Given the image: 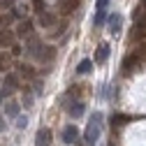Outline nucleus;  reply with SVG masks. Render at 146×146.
<instances>
[{"mask_svg": "<svg viewBox=\"0 0 146 146\" xmlns=\"http://www.w3.org/2000/svg\"><path fill=\"white\" fill-rule=\"evenodd\" d=\"M12 3H14V0H0V7H9Z\"/></svg>", "mask_w": 146, "mask_h": 146, "instance_id": "obj_24", "label": "nucleus"}, {"mask_svg": "<svg viewBox=\"0 0 146 146\" xmlns=\"http://www.w3.org/2000/svg\"><path fill=\"white\" fill-rule=\"evenodd\" d=\"M37 21H40L42 28H51V26H56V14H51V12L44 9V12L40 14V19H37Z\"/></svg>", "mask_w": 146, "mask_h": 146, "instance_id": "obj_5", "label": "nucleus"}, {"mask_svg": "<svg viewBox=\"0 0 146 146\" xmlns=\"http://www.w3.org/2000/svg\"><path fill=\"white\" fill-rule=\"evenodd\" d=\"M26 51H28V56H37V60H42V63H49L53 56H56V49H53V46H42L35 37L28 42Z\"/></svg>", "mask_w": 146, "mask_h": 146, "instance_id": "obj_1", "label": "nucleus"}, {"mask_svg": "<svg viewBox=\"0 0 146 146\" xmlns=\"http://www.w3.org/2000/svg\"><path fill=\"white\" fill-rule=\"evenodd\" d=\"M104 21H107V12H95V26L100 28Z\"/></svg>", "mask_w": 146, "mask_h": 146, "instance_id": "obj_14", "label": "nucleus"}, {"mask_svg": "<svg viewBox=\"0 0 146 146\" xmlns=\"http://www.w3.org/2000/svg\"><path fill=\"white\" fill-rule=\"evenodd\" d=\"M132 65H137V58H135V56H130V58L125 60V72H130V70H132Z\"/></svg>", "mask_w": 146, "mask_h": 146, "instance_id": "obj_18", "label": "nucleus"}, {"mask_svg": "<svg viewBox=\"0 0 146 146\" xmlns=\"http://www.w3.org/2000/svg\"><path fill=\"white\" fill-rule=\"evenodd\" d=\"M107 5H109V0H98L95 3V12H107Z\"/></svg>", "mask_w": 146, "mask_h": 146, "instance_id": "obj_15", "label": "nucleus"}, {"mask_svg": "<svg viewBox=\"0 0 146 146\" xmlns=\"http://www.w3.org/2000/svg\"><path fill=\"white\" fill-rule=\"evenodd\" d=\"M12 19H14V14H3V16H0V26H7Z\"/></svg>", "mask_w": 146, "mask_h": 146, "instance_id": "obj_19", "label": "nucleus"}, {"mask_svg": "<svg viewBox=\"0 0 146 146\" xmlns=\"http://www.w3.org/2000/svg\"><path fill=\"white\" fill-rule=\"evenodd\" d=\"M33 86H35V95H42V93H44V84H42L40 79H37V81H35Z\"/></svg>", "mask_w": 146, "mask_h": 146, "instance_id": "obj_17", "label": "nucleus"}, {"mask_svg": "<svg viewBox=\"0 0 146 146\" xmlns=\"http://www.w3.org/2000/svg\"><path fill=\"white\" fill-rule=\"evenodd\" d=\"M7 116H9V118H16V116H19V104H16V102H9V104H7Z\"/></svg>", "mask_w": 146, "mask_h": 146, "instance_id": "obj_13", "label": "nucleus"}, {"mask_svg": "<svg viewBox=\"0 0 146 146\" xmlns=\"http://www.w3.org/2000/svg\"><path fill=\"white\" fill-rule=\"evenodd\" d=\"M30 33H33V21L23 19L19 23V28H16V35H19V37H30Z\"/></svg>", "mask_w": 146, "mask_h": 146, "instance_id": "obj_6", "label": "nucleus"}, {"mask_svg": "<svg viewBox=\"0 0 146 146\" xmlns=\"http://www.w3.org/2000/svg\"><path fill=\"white\" fill-rule=\"evenodd\" d=\"M0 102H3V93H0Z\"/></svg>", "mask_w": 146, "mask_h": 146, "instance_id": "obj_26", "label": "nucleus"}, {"mask_svg": "<svg viewBox=\"0 0 146 146\" xmlns=\"http://www.w3.org/2000/svg\"><path fill=\"white\" fill-rule=\"evenodd\" d=\"M67 111H70V116H72V118H79V116L86 111V107H84V102H79V100H77V102H72V107H67Z\"/></svg>", "mask_w": 146, "mask_h": 146, "instance_id": "obj_9", "label": "nucleus"}, {"mask_svg": "<svg viewBox=\"0 0 146 146\" xmlns=\"http://www.w3.org/2000/svg\"><path fill=\"white\" fill-rule=\"evenodd\" d=\"M21 74H26V77H33L35 72H33V67H30V65H23V67H21Z\"/></svg>", "mask_w": 146, "mask_h": 146, "instance_id": "obj_20", "label": "nucleus"}, {"mask_svg": "<svg viewBox=\"0 0 146 146\" xmlns=\"http://www.w3.org/2000/svg\"><path fill=\"white\" fill-rule=\"evenodd\" d=\"M51 144V130L49 127H40L35 135V146H49Z\"/></svg>", "mask_w": 146, "mask_h": 146, "instance_id": "obj_3", "label": "nucleus"}, {"mask_svg": "<svg viewBox=\"0 0 146 146\" xmlns=\"http://www.w3.org/2000/svg\"><path fill=\"white\" fill-rule=\"evenodd\" d=\"M35 9H37V14L44 12V0H35Z\"/></svg>", "mask_w": 146, "mask_h": 146, "instance_id": "obj_21", "label": "nucleus"}, {"mask_svg": "<svg viewBox=\"0 0 146 146\" xmlns=\"http://www.w3.org/2000/svg\"><path fill=\"white\" fill-rule=\"evenodd\" d=\"M23 102H26L23 107H33V95L28 93V90H26V98H23Z\"/></svg>", "mask_w": 146, "mask_h": 146, "instance_id": "obj_23", "label": "nucleus"}, {"mask_svg": "<svg viewBox=\"0 0 146 146\" xmlns=\"http://www.w3.org/2000/svg\"><path fill=\"white\" fill-rule=\"evenodd\" d=\"M26 125H28V118L26 116H16V127H19V130H23Z\"/></svg>", "mask_w": 146, "mask_h": 146, "instance_id": "obj_16", "label": "nucleus"}, {"mask_svg": "<svg viewBox=\"0 0 146 146\" xmlns=\"http://www.w3.org/2000/svg\"><path fill=\"white\" fill-rule=\"evenodd\" d=\"M109 51H111V46H109L107 42H104V44H100V46H98V51H95V63H104V60L109 58Z\"/></svg>", "mask_w": 146, "mask_h": 146, "instance_id": "obj_7", "label": "nucleus"}, {"mask_svg": "<svg viewBox=\"0 0 146 146\" xmlns=\"http://www.w3.org/2000/svg\"><path fill=\"white\" fill-rule=\"evenodd\" d=\"M0 130H3V118H0Z\"/></svg>", "mask_w": 146, "mask_h": 146, "instance_id": "obj_25", "label": "nucleus"}, {"mask_svg": "<svg viewBox=\"0 0 146 146\" xmlns=\"http://www.w3.org/2000/svg\"><path fill=\"white\" fill-rule=\"evenodd\" d=\"M79 137V130H77V125H65L63 127V144H72V141H77Z\"/></svg>", "mask_w": 146, "mask_h": 146, "instance_id": "obj_4", "label": "nucleus"}, {"mask_svg": "<svg viewBox=\"0 0 146 146\" xmlns=\"http://www.w3.org/2000/svg\"><path fill=\"white\" fill-rule=\"evenodd\" d=\"M100 123H102V114H100V111H93V114H90V118H88L86 135H84V139H86L88 146H95V144H98V137H100Z\"/></svg>", "mask_w": 146, "mask_h": 146, "instance_id": "obj_2", "label": "nucleus"}, {"mask_svg": "<svg viewBox=\"0 0 146 146\" xmlns=\"http://www.w3.org/2000/svg\"><path fill=\"white\" fill-rule=\"evenodd\" d=\"M14 42V33L12 30H0V44L3 46H9Z\"/></svg>", "mask_w": 146, "mask_h": 146, "instance_id": "obj_10", "label": "nucleus"}, {"mask_svg": "<svg viewBox=\"0 0 146 146\" xmlns=\"http://www.w3.org/2000/svg\"><path fill=\"white\" fill-rule=\"evenodd\" d=\"M90 67H93V63H90L88 58H84V60L79 63V67H77V74H88Z\"/></svg>", "mask_w": 146, "mask_h": 146, "instance_id": "obj_11", "label": "nucleus"}, {"mask_svg": "<svg viewBox=\"0 0 146 146\" xmlns=\"http://www.w3.org/2000/svg\"><path fill=\"white\" fill-rule=\"evenodd\" d=\"M121 23H123V16L121 14H111V16H109V33L116 35L121 30Z\"/></svg>", "mask_w": 146, "mask_h": 146, "instance_id": "obj_8", "label": "nucleus"}, {"mask_svg": "<svg viewBox=\"0 0 146 146\" xmlns=\"http://www.w3.org/2000/svg\"><path fill=\"white\" fill-rule=\"evenodd\" d=\"M7 67V56H5V53H0V72H3Z\"/></svg>", "mask_w": 146, "mask_h": 146, "instance_id": "obj_22", "label": "nucleus"}, {"mask_svg": "<svg viewBox=\"0 0 146 146\" xmlns=\"http://www.w3.org/2000/svg\"><path fill=\"white\" fill-rule=\"evenodd\" d=\"M5 84H7V88H9V90H14V88H16L19 79H16V74H14V72H7V74H5Z\"/></svg>", "mask_w": 146, "mask_h": 146, "instance_id": "obj_12", "label": "nucleus"}]
</instances>
